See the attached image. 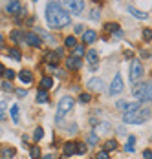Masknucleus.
<instances>
[{
    "mask_svg": "<svg viewBox=\"0 0 152 159\" xmlns=\"http://www.w3.org/2000/svg\"><path fill=\"white\" fill-rule=\"evenodd\" d=\"M46 22L53 30H61L72 22V16L68 11H64L57 2H48L46 6Z\"/></svg>",
    "mask_w": 152,
    "mask_h": 159,
    "instance_id": "nucleus-1",
    "label": "nucleus"
},
{
    "mask_svg": "<svg viewBox=\"0 0 152 159\" xmlns=\"http://www.w3.org/2000/svg\"><path fill=\"white\" fill-rule=\"evenodd\" d=\"M150 117V110L149 108H141V110H134V111H128L123 115V121L126 125H141L145 123L147 119Z\"/></svg>",
    "mask_w": 152,
    "mask_h": 159,
    "instance_id": "nucleus-2",
    "label": "nucleus"
},
{
    "mask_svg": "<svg viewBox=\"0 0 152 159\" xmlns=\"http://www.w3.org/2000/svg\"><path fill=\"white\" fill-rule=\"evenodd\" d=\"M59 6H61L64 11H68V13L79 15V13H83V9H84V0H61Z\"/></svg>",
    "mask_w": 152,
    "mask_h": 159,
    "instance_id": "nucleus-3",
    "label": "nucleus"
},
{
    "mask_svg": "<svg viewBox=\"0 0 152 159\" xmlns=\"http://www.w3.org/2000/svg\"><path fill=\"white\" fill-rule=\"evenodd\" d=\"M74 99L72 97H62L61 101H59V106H57V119H62L68 111H72L74 108Z\"/></svg>",
    "mask_w": 152,
    "mask_h": 159,
    "instance_id": "nucleus-4",
    "label": "nucleus"
},
{
    "mask_svg": "<svg viewBox=\"0 0 152 159\" xmlns=\"http://www.w3.org/2000/svg\"><path fill=\"white\" fill-rule=\"evenodd\" d=\"M128 75H130V82H137V80L143 77V66L141 62L134 59L132 62H130V71H128Z\"/></svg>",
    "mask_w": 152,
    "mask_h": 159,
    "instance_id": "nucleus-5",
    "label": "nucleus"
},
{
    "mask_svg": "<svg viewBox=\"0 0 152 159\" xmlns=\"http://www.w3.org/2000/svg\"><path fill=\"white\" fill-rule=\"evenodd\" d=\"M116 108L125 111V113H128V111L139 110V102H134V101H117L116 102Z\"/></svg>",
    "mask_w": 152,
    "mask_h": 159,
    "instance_id": "nucleus-6",
    "label": "nucleus"
},
{
    "mask_svg": "<svg viewBox=\"0 0 152 159\" xmlns=\"http://www.w3.org/2000/svg\"><path fill=\"white\" fill-rule=\"evenodd\" d=\"M121 92H123V77L119 73H116V77H114L110 88H108V93H110V95H117V93H121Z\"/></svg>",
    "mask_w": 152,
    "mask_h": 159,
    "instance_id": "nucleus-7",
    "label": "nucleus"
},
{
    "mask_svg": "<svg viewBox=\"0 0 152 159\" xmlns=\"http://www.w3.org/2000/svg\"><path fill=\"white\" fill-rule=\"evenodd\" d=\"M7 13H11V15H18V16L28 15L26 9H24L18 2H9V4H7Z\"/></svg>",
    "mask_w": 152,
    "mask_h": 159,
    "instance_id": "nucleus-8",
    "label": "nucleus"
},
{
    "mask_svg": "<svg viewBox=\"0 0 152 159\" xmlns=\"http://www.w3.org/2000/svg\"><path fill=\"white\" fill-rule=\"evenodd\" d=\"M24 42H26V44H30V46H33V48H40V44H42V40H40L35 33H26Z\"/></svg>",
    "mask_w": 152,
    "mask_h": 159,
    "instance_id": "nucleus-9",
    "label": "nucleus"
},
{
    "mask_svg": "<svg viewBox=\"0 0 152 159\" xmlns=\"http://www.w3.org/2000/svg\"><path fill=\"white\" fill-rule=\"evenodd\" d=\"M88 88L93 92H103L105 90V80L103 79H90L88 80Z\"/></svg>",
    "mask_w": 152,
    "mask_h": 159,
    "instance_id": "nucleus-10",
    "label": "nucleus"
},
{
    "mask_svg": "<svg viewBox=\"0 0 152 159\" xmlns=\"http://www.w3.org/2000/svg\"><path fill=\"white\" fill-rule=\"evenodd\" d=\"M81 66H83V62H81L79 57H68L66 59V68L68 70H79Z\"/></svg>",
    "mask_w": 152,
    "mask_h": 159,
    "instance_id": "nucleus-11",
    "label": "nucleus"
},
{
    "mask_svg": "<svg viewBox=\"0 0 152 159\" xmlns=\"http://www.w3.org/2000/svg\"><path fill=\"white\" fill-rule=\"evenodd\" d=\"M0 157L2 159H13L15 157V148H11V146H2Z\"/></svg>",
    "mask_w": 152,
    "mask_h": 159,
    "instance_id": "nucleus-12",
    "label": "nucleus"
},
{
    "mask_svg": "<svg viewBox=\"0 0 152 159\" xmlns=\"http://www.w3.org/2000/svg\"><path fill=\"white\" fill-rule=\"evenodd\" d=\"M97 40V33L88 30V31H83V42H86V44H92V42H95Z\"/></svg>",
    "mask_w": 152,
    "mask_h": 159,
    "instance_id": "nucleus-13",
    "label": "nucleus"
},
{
    "mask_svg": "<svg viewBox=\"0 0 152 159\" xmlns=\"http://www.w3.org/2000/svg\"><path fill=\"white\" fill-rule=\"evenodd\" d=\"M86 61L92 64V68L95 70V64H97V61H99V57H97V51L95 49H90L88 53H86Z\"/></svg>",
    "mask_w": 152,
    "mask_h": 159,
    "instance_id": "nucleus-14",
    "label": "nucleus"
},
{
    "mask_svg": "<svg viewBox=\"0 0 152 159\" xmlns=\"http://www.w3.org/2000/svg\"><path fill=\"white\" fill-rule=\"evenodd\" d=\"M18 77H20V80H22L24 84H31V82H33V75H31V71H28V70H22V71L18 73Z\"/></svg>",
    "mask_w": 152,
    "mask_h": 159,
    "instance_id": "nucleus-15",
    "label": "nucleus"
},
{
    "mask_svg": "<svg viewBox=\"0 0 152 159\" xmlns=\"http://www.w3.org/2000/svg\"><path fill=\"white\" fill-rule=\"evenodd\" d=\"M62 152H64V156H74V154H75V143H72V141L64 143V146H62Z\"/></svg>",
    "mask_w": 152,
    "mask_h": 159,
    "instance_id": "nucleus-16",
    "label": "nucleus"
},
{
    "mask_svg": "<svg viewBox=\"0 0 152 159\" xmlns=\"http://www.w3.org/2000/svg\"><path fill=\"white\" fill-rule=\"evenodd\" d=\"M128 13L134 16V18H139V20H145V18H147V13L139 11V9H136V7H132V6H128Z\"/></svg>",
    "mask_w": 152,
    "mask_h": 159,
    "instance_id": "nucleus-17",
    "label": "nucleus"
},
{
    "mask_svg": "<svg viewBox=\"0 0 152 159\" xmlns=\"http://www.w3.org/2000/svg\"><path fill=\"white\" fill-rule=\"evenodd\" d=\"M46 61L50 62V66H55L59 62V57H57V51H48L46 53Z\"/></svg>",
    "mask_w": 152,
    "mask_h": 159,
    "instance_id": "nucleus-18",
    "label": "nucleus"
},
{
    "mask_svg": "<svg viewBox=\"0 0 152 159\" xmlns=\"http://www.w3.org/2000/svg\"><path fill=\"white\" fill-rule=\"evenodd\" d=\"M105 30L110 31V33H114V35H117V37H121V30H119V26L114 24V22H108L107 26H105Z\"/></svg>",
    "mask_w": 152,
    "mask_h": 159,
    "instance_id": "nucleus-19",
    "label": "nucleus"
},
{
    "mask_svg": "<svg viewBox=\"0 0 152 159\" xmlns=\"http://www.w3.org/2000/svg\"><path fill=\"white\" fill-rule=\"evenodd\" d=\"M53 86V79L51 77H42L40 79V90H50Z\"/></svg>",
    "mask_w": 152,
    "mask_h": 159,
    "instance_id": "nucleus-20",
    "label": "nucleus"
},
{
    "mask_svg": "<svg viewBox=\"0 0 152 159\" xmlns=\"http://www.w3.org/2000/svg\"><path fill=\"white\" fill-rule=\"evenodd\" d=\"M145 88H147V84H137L136 88L132 90V93H134V97H137V99H141V97H143V93H145Z\"/></svg>",
    "mask_w": 152,
    "mask_h": 159,
    "instance_id": "nucleus-21",
    "label": "nucleus"
},
{
    "mask_svg": "<svg viewBox=\"0 0 152 159\" xmlns=\"http://www.w3.org/2000/svg\"><path fill=\"white\" fill-rule=\"evenodd\" d=\"M116 148H117V141H116V139H108L107 143H105V146H103L105 152H112V150H116Z\"/></svg>",
    "mask_w": 152,
    "mask_h": 159,
    "instance_id": "nucleus-22",
    "label": "nucleus"
},
{
    "mask_svg": "<svg viewBox=\"0 0 152 159\" xmlns=\"http://www.w3.org/2000/svg\"><path fill=\"white\" fill-rule=\"evenodd\" d=\"M24 37H26V33H22V31H11V40H15V42H24Z\"/></svg>",
    "mask_w": 152,
    "mask_h": 159,
    "instance_id": "nucleus-23",
    "label": "nucleus"
},
{
    "mask_svg": "<svg viewBox=\"0 0 152 159\" xmlns=\"http://www.w3.org/2000/svg\"><path fill=\"white\" fill-rule=\"evenodd\" d=\"M141 101H152V82L150 84H147L145 93H143V97H141Z\"/></svg>",
    "mask_w": 152,
    "mask_h": 159,
    "instance_id": "nucleus-24",
    "label": "nucleus"
},
{
    "mask_svg": "<svg viewBox=\"0 0 152 159\" xmlns=\"http://www.w3.org/2000/svg\"><path fill=\"white\" fill-rule=\"evenodd\" d=\"M30 157L31 159H39L40 157V148H39L37 144H33V146L30 148Z\"/></svg>",
    "mask_w": 152,
    "mask_h": 159,
    "instance_id": "nucleus-25",
    "label": "nucleus"
},
{
    "mask_svg": "<svg viewBox=\"0 0 152 159\" xmlns=\"http://www.w3.org/2000/svg\"><path fill=\"white\" fill-rule=\"evenodd\" d=\"M37 102H48V93H46V90H39L37 92Z\"/></svg>",
    "mask_w": 152,
    "mask_h": 159,
    "instance_id": "nucleus-26",
    "label": "nucleus"
},
{
    "mask_svg": "<svg viewBox=\"0 0 152 159\" xmlns=\"http://www.w3.org/2000/svg\"><path fill=\"white\" fill-rule=\"evenodd\" d=\"M64 44H66V48H75L77 46V39L74 37V35H70V37H66Z\"/></svg>",
    "mask_w": 152,
    "mask_h": 159,
    "instance_id": "nucleus-27",
    "label": "nucleus"
},
{
    "mask_svg": "<svg viewBox=\"0 0 152 159\" xmlns=\"http://www.w3.org/2000/svg\"><path fill=\"white\" fill-rule=\"evenodd\" d=\"M134 143H136V139L130 135L128 137V143L125 144V152H134Z\"/></svg>",
    "mask_w": 152,
    "mask_h": 159,
    "instance_id": "nucleus-28",
    "label": "nucleus"
},
{
    "mask_svg": "<svg viewBox=\"0 0 152 159\" xmlns=\"http://www.w3.org/2000/svg\"><path fill=\"white\" fill-rule=\"evenodd\" d=\"M75 154L84 156V154H86V144L84 143H75Z\"/></svg>",
    "mask_w": 152,
    "mask_h": 159,
    "instance_id": "nucleus-29",
    "label": "nucleus"
},
{
    "mask_svg": "<svg viewBox=\"0 0 152 159\" xmlns=\"http://www.w3.org/2000/svg\"><path fill=\"white\" fill-rule=\"evenodd\" d=\"M42 135H44V130H42V128H35V132H33V139H35V141H40Z\"/></svg>",
    "mask_w": 152,
    "mask_h": 159,
    "instance_id": "nucleus-30",
    "label": "nucleus"
},
{
    "mask_svg": "<svg viewBox=\"0 0 152 159\" xmlns=\"http://www.w3.org/2000/svg\"><path fill=\"white\" fill-rule=\"evenodd\" d=\"M11 119H13V123H18V106L17 104H13V108H11Z\"/></svg>",
    "mask_w": 152,
    "mask_h": 159,
    "instance_id": "nucleus-31",
    "label": "nucleus"
},
{
    "mask_svg": "<svg viewBox=\"0 0 152 159\" xmlns=\"http://www.w3.org/2000/svg\"><path fill=\"white\" fill-rule=\"evenodd\" d=\"M9 57H11V59H15V61H20V57H22V55H20V51H18L17 48H11V49H9Z\"/></svg>",
    "mask_w": 152,
    "mask_h": 159,
    "instance_id": "nucleus-32",
    "label": "nucleus"
},
{
    "mask_svg": "<svg viewBox=\"0 0 152 159\" xmlns=\"http://www.w3.org/2000/svg\"><path fill=\"white\" fill-rule=\"evenodd\" d=\"M143 40H152V30H149V28H145L143 30Z\"/></svg>",
    "mask_w": 152,
    "mask_h": 159,
    "instance_id": "nucleus-33",
    "label": "nucleus"
},
{
    "mask_svg": "<svg viewBox=\"0 0 152 159\" xmlns=\"http://www.w3.org/2000/svg\"><path fill=\"white\" fill-rule=\"evenodd\" d=\"M88 143L90 144H97V134H95V132H90V135H88Z\"/></svg>",
    "mask_w": 152,
    "mask_h": 159,
    "instance_id": "nucleus-34",
    "label": "nucleus"
},
{
    "mask_svg": "<svg viewBox=\"0 0 152 159\" xmlns=\"http://www.w3.org/2000/svg\"><path fill=\"white\" fill-rule=\"evenodd\" d=\"M4 75H6V79H7V80L15 79V71H13V70H6V71H4Z\"/></svg>",
    "mask_w": 152,
    "mask_h": 159,
    "instance_id": "nucleus-35",
    "label": "nucleus"
},
{
    "mask_svg": "<svg viewBox=\"0 0 152 159\" xmlns=\"http://www.w3.org/2000/svg\"><path fill=\"white\" fill-rule=\"evenodd\" d=\"M79 101H81L83 104H86V102H90V95H88V93H81V95H79Z\"/></svg>",
    "mask_w": 152,
    "mask_h": 159,
    "instance_id": "nucleus-36",
    "label": "nucleus"
},
{
    "mask_svg": "<svg viewBox=\"0 0 152 159\" xmlns=\"http://www.w3.org/2000/svg\"><path fill=\"white\" fill-rule=\"evenodd\" d=\"M83 55H84V48H83V46H75V57L81 59Z\"/></svg>",
    "mask_w": 152,
    "mask_h": 159,
    "instance_id": "nucleus-37",
    "label": "nucleus"
},
{
    "mask_svg": "<svg viewBox=\"0 0 152 159\" xmlns=\"http://www.w3.org/2000/svg\"><path fill=\"white\" fill-rule=\"evenodd\" d=\"M0 86H2V90H4V92H13V86H11L9 82H2Z\"/></svg>",
    "mask_w": 152,
    "mask_h": 159,
    "instance_id": "nucleus-38",
    "label": "nucleus"
},
{
    "mask_svg": "<svg viewBox=\"0 0 152 159\" xmlns=\"http://www.w3.org/2000/svg\"><path fill=\"white\" fill-rule=\"evenodd\" d=\"M95 159H108V152H105V150H101L99 154H97V157Z\"/></svg>",
    "mask_w": 152,
    "mask_h": 159,
    "instance_id": "nucleus-39",
    "label": "nucleus"
},
{
    "mask_svg": "<svg viewBox=\"0 0 152 159\" xmlns=\"http://www.w3.org/2000/svg\"><path fill=\"white\" fill-rule=\"evenodd\" d=\"M108 128H110V125L103 123V125H99V132H108Z\"/></svg>",
    "mask_w": 152,
    "mask_h": 159,
    "instance_id": "nucleus-40",
    "label": "nucleus"
},
{
    "mask_svg": "<svg viewBox=\"0 0 152 159\" xmlns=\"http://www.w3.org/2000/svg\"><path fill=\"white\" fill-rule=\"evenodd\" d=\"M143 159H152V152L150 150H145V152H143Z\"/></svg>",
    "mask_w": 152,
    "mask_h": 159,
    "instance_id": "nucleus-41",
    "label": "nucleus"
},
{
    "mask_svg": "<svg viewBox=\"0 0 152 159\" xmlns=\"http://www.w3.org/2000/svg\"><path fill=\"white\" fill-rule=\"evenodd\" d=\"M92 18H93V20H97V18H99V11H97V9H93V11H92Z\"/></svg>",
    "mask_w": 152,
    "mask_h": 159,
    "instance_id": "nucleus-42",
    "label": "nucleus"
},
{
    "mask_svg": "<svg viewBox=\"0 0 152 159\" xmlns=\"http://www.w3.org/2000/svg\"><path fill=\"white\" fill-rule=\"evenodd\" d=\"M26 93H28L26 90H17V95L18 97H26Z\"/></svg>",
    "mask_w": 152,
    "mask_h": 159,
    "instance_id": "nucleus-43",
    "label": "nucleus"
},
{
    "mask_svg": "<svg viewBox=\"0 0 152 159\" xmlns=\"http://www.w3.org/2000/svg\"><path fill=\"white\" fill-rule=\"evenodd\" d=\"M74 31H75V33H83V26H81V24H77L75 28H74Z\"/></svg>",
    "mask_w": 152,
    "mask_h": 159,
    "instance_id": "nucleus-44",
    "label": "nucleus"
},
{
    "mask_svg": "<svg viewBox=\"0 0 152 159\" xmlns=\"http://www.w3.org/2000/svg\"><path fill=\"white\" fill-rule=\"evenodd\" d=\"M4 108H6V102H4V101H0V113L4 111Z\"/></svg>",
    "mask_w": 152,
    "mask_h": 159,
    "instance_id": "nucleus-45",
    "label": "nucleus"
},
{
    "mask_svg": "<svg viewBox=\"0 0 152 159\" xmlns=\"http://www.w3.org/2000/svg\"><path fill=\"white\" fill-rule=\"evenodd\" d=\"M4 71H6V68H4V66H2V64H0V75H2V73H4Z\"/></svg>",
    "mask_w": 152,
    "mask_h": 159,
    "instance_id": "nucleus-46",
    "label": "nucleus"
},
{
    "mask_svg": "<svg viewBox=\"0 0 152 159\" xmlns=\"http://www.w3.org/2000/svg\"><path fill=\"white\" fill-rule=\"evenodd\" d=\"M2 40H4V37H2V35H0V46H2Z\"/></svg>",
    "mask_w": 152,
    "mask_h": 159,
    "instance_id": "nucleus-47",
    "label": "nucleus"
}]
</instances>
